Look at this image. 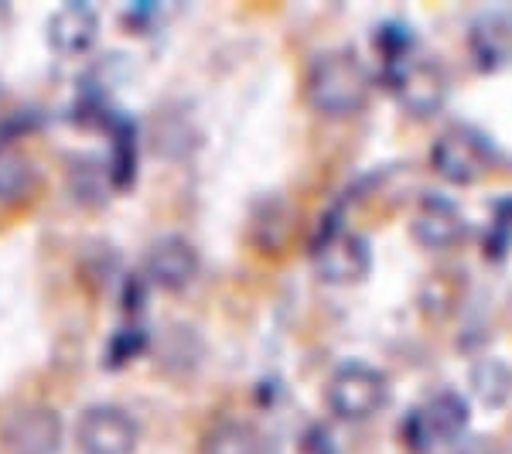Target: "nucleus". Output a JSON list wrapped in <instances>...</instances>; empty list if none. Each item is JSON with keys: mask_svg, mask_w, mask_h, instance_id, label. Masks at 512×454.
<instances>
[{"mask_svg": "<svg viewBox=\"0 0 512 454\" xmlns=\"http://www.w3.org/2000/svg\"><path fill=\"white\" fill-rule=\"evenodd\" d=\"M304 89H308L311 110H318L321 117L342 120L369 103L373 76L352 48H335V52H325L311 62Z\"/></svg>", "mask_w": 512, "mask_h": 454, "instance_id": "nucleus-1", "label": "nucleus"}, {"mask_svg": "<svg viewBox=\"0 0 512 454\" xmlns=\"http://www.w3.org/2000/svg\"><path fill=\"white\" fill-rule=\"evenodd\" d=\"M472 424V407L458 390H441L420 407L407 410L400 424L403 444L414 454H434L437 448H451L465 437Z\"/></svg>", "mask_w": 512, "mask_h": 454, "instance_id": "nucleus-2", "label": "nucleus"}, {"mask_svg": "<svg viewBox=\"0 0 512 454\" xmlns=\"http://www.w3.org/2000/svg\"><path fill=\"white\" fill-rule=\"evenodd\" d=\"M325 400L338 420H369L390 403V376L369 362H342L328 379Z\"/></svg>", "mask_w": 512, "mask_h": 454, "instance_id": "nucleus-3", "label": "nucleus"}, {"mask_svg": "<svg viewBox=\"0 0 512 454\" xmlns=\"http://www.w3.org/2000/svg\"><path fill=\"white\" fill-rule=\"evenodd\" d=\"M495 161L492 140L482 134L478 127L468 123H451L448 130H441L431 147V164L434 171L451 185H475L485 178V171Z\"/></svg>", "mask_w": 512, "mask_h": 454, "instance_id": "nucleus-4", "label": "nucleus"}, {"mask_svg": "<svg viewBox=\"0 0 512 454\" xmlns=\"http://www.w3.org/2000/svg\"><path fill=\"white\" fill-rule=\"evenodd\" d=\"M383 82L390 86V93L400 99L403 110L417 120L437 117L451 96V76H448V69H444V62L424 59V55H414V59L403 62L400 69L386 72Z\"/></svg>", "mask_w": 512, "mask_h": 454, "instance_id": "nucleus-5", "label": "nucleus"}, {"mask_svg": "<svg viewBox=\"0 0 512 454\" xmlns=\"http://www.w3.org/2000/svg\"><path fill=\"white\" fill-rule=\"evenodd\" d=\"M311 263H315V274L325 284H362L373 270V246L362 233L335 226L325 229L318 243L311 246Z\"/></svg>", "mask_w": 512, "mask_h": 454, "instance_id": "nucleus-6", "label": "nucleus"}, {"mask_svg": "<svg viewBox=\"0 0 512 454\" xmlns=\"http://www.w3.org/2000/svg\"><path fill=\"white\" fill-rule=\"evenodd\" d=\"M76 444L82 454H134L137 424L117 403H96V407L82 410Z\"/></svg>", "mask_w": 512, "mask_h": 454, "instance_id": "nucleus-7", "label": "nucleus"}, {"mask_svg": "<svg viewBox=\"0 0 512 454\" xmlns=\"http://www.w3.org/2000/svg\"><path fill=\"white\" fill-rule=\"evenodd\" d=\"M468 233V222L461 216V209L444 195H420L414 216H410V236L417 239L424 250L444 253L451 246H458Z\"/></svg>", "mask_w": 512, "mask_h": 454, "instance_id": "nucleus-8", "label": "nucleus"}, {"mask_svg": "<svg viewBox=\"0 0 512 454\" xmlns=\"http://www.w3.org/2000/svg\"><path fill=\"white\" fill-rule=\"evenodd\" d=\"M4 451L7 454H59L62 448V417L52 407H21L4 424Z\"/></svg>", "mask_w": 512, "mask_h": 454, "instance_id": "nucleus-9", "label": "nucleus"}, {"mask_svg": "<svg viewBox=\"0 0 512 454\" xmlns=\"http://www.w3.org/2000/svg\"><path fill=\"white\" fill-rule=\"evenodd\" d=\"M144 274L161 291H185L198 274V250L185 236H161L147 246Z\"/></svg>", "mask_w": 512, "mask_h": 454, "instance_id": "nucleus-10", "label": "nucleus"}, {"mask_svg": "<svg viewBox=\"0 0 512 454\" xmlns=\"http://www.w3.org/2000/svg\"><path fill=\"white\" fill-rule=\"evenodd\" d=\"M99 38V14L89 4H62L48 21V45L59 55H82Z\"/></svg>", "mask_w": 512, "mask_h": 454, "instance_id": "nucleus-11", "label": "nucleus"}, {"mask_svg": "<svg viewBox=\"0 0 512 454\" xmlns=\"http://www.w3.org/2000/svg\"><path fill=\"white\" fill-rule=\"evenodd\" d=\"M468 52H472V59L482 72L502 69L512 59V24L499 18V14L478 18L472 24V35H468Z\"/></svg>", "mask_w": 512, "mask_h": 454, "instance_id": "nucleus-12", "label": "nucleus"}, {"mask_svg": "<svg viewBox=\"0 0 512 454\" xmlns=\"http://www.w3.org/2000/svg\"><path fill=\"white\" fill-rule=\"evenodd\" d=\"M472 390L489 410L506 407L512 400V366L502 359H482L472 366Z\"/></svg>", "mask_w": 512, "mask_h": 454, "instance_id": "nucleus-13", "label": "nucleus"}, {"mask_svg": "<svg viewBox=\"0 0 512 454\" xmlns=\"http://www.w3.org/2000/svg\"><path fill=\"white\" fill-rule=\"evenodd\" d=\"M202 454H260V434L243 420H222L205 434Z\"/></svg>", "mask_w": 512, "mask_h": 454, "instance_id": "nucleus-14", "label": "nucleus"}, {"mask_svg": "<svg viewBox=\"0 0 512 454\" xmlns=\"http://www.w3.org/2000/svg\"><path fill=\"white\" fill-rule=\"evenodd\" d=\"M38 171L35 164L24 158L21 151H14V147L0 144V202H18L31 192V185H35Z\"/></svg>", "mask_w": 512, "mask_h": 454, "instance_id": "nucleus-15", "label": "nucleus"}, {"mask_svg": "<svg viewBox=\"0 0 512 454\" xmlns=\"http://www.w3.org/2000/svg\"><path fill=\"white\" fill-rule=\"evenodd\" d=\"M376 48H379V59H383V76L393 69H400L403 62H410L417 55V38L407 24L390 21L376 31Z\"/></svg>", "mask_w": 512, "mask_h": 454, "instance_id": "nucleus-16", "label": "nucleus"}, {"mask_svg": "<svg viewBox=\"0 0 512 454\" xmlns=\"http://www.w3.org/2000/svg\"><path fill=\"white\" fill-rule=\"evenodd\" d=\"M512 243V195H502L492 209V233H489V260H502Z\"/></svg>", "mask_w": 512, "mask_h": 454, "instance_id": "nucleus-17", "label": "nucleus"}]
</instances>
